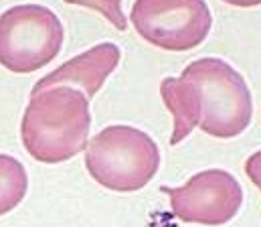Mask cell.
Segmentation results:
<instances>
[{"label": "cell", "instance_id": "3", "mask_svg": "<svg viewBox=\"0 0 261 227\" xmlns=\"http://www.w3.org/2000/svg\"><path fill=\"white\" fill-rule=\"evenodd\" d=\"M85 166L101 187L132 193L154 179L160 168V150L138 128L108 126L87 144Z\"/></svg>", "mask_w": 261, "mask_h": 227}, {"label": "cell", "instance_id": "4", "mask_svg": "<svg viewBox=\"0 0 261 227\" xmlns=\"http://www.w3.org/2000/svg\"><path fill=\"white\" fill-rule=\"evenodd\" d=\"M63 24L43 4H18L0 14V65L33 73L49 65L63 47Z\"/></svg>", "mask_w": 261, "mask_h": 227}, {"label": "cell", "instance_id": "8", "mask_svg": "<svg viewBox=\"0 0 261 227\" xmlns=\"http://www.w3.org/2000/svg\"><path fill=\"white\" fill-rule=\"evenodd\" d=\"M29 189V176L20 160L0 154V215L10 213L24 197Z\"/></svg>", "mask_w": 261, "mask_h": 227}, {"label": "cell", "instance_id": "7", "mask_svg": "<svg viewBox=\"0 0 261 227\" xmlns=\"http://www.w3.org/2000/svg\"><path fill=\"white\" fill-rule=\"evenodd\" d=\"M120 57L122 51L118 45L99 43L89 51L69 59L49 75L39 79L31 93H39L51 87H73L77 91H83V95L89 99L101 89L106 79L114 73V69L120 63Z\"/></svg>", "mask_w": 261, "mask_h": 227}, {"label": "cell", "instance_id": "5", "mask_svg": "<svg viewBox=\"0 0 261 227\" xmlns=\"http://www.w3.org/2000/svg\"><path fill=\"white\" fill-rule=\"evenodd\" d=\"M138 35L164 51H191L213 27L211 8L200 0H140L132 6Z\"/></svg>", "mask_w": 261, "mask_h": 227}, {"label": "cell", "instance_id": "2", "mask_svg": "<svg viewBox=\"0 0 261 227\" xmlns=\"http://www.w3.org/2000/svg\"><path fill=\"white\" fill-rule=\"evenodd\" d=\"M178 79L202 132L215 138H235L247 130L253 116L251 91L243 75L227 61L196 59Z\"/></svg>", "mask_w": 261, "mask_h": 227}, {"label": "cell", "instance_id": "6", "mask_svg": "<svg viewBox=\"0 0 261 227\" xmlns=\"http://www.w3.org/2000/svg\"><path fill=\"white\" fill-rule=\"evenodd\" d=\"M162 191L170 197L172 213L187 223L225 225L243 205L239 181L221 168L202 170L189 179L185 187H162Z\"/></svg>", "mask_w": 261, "mask_h": 227}, {"label": "cell", "instance_id": "9", "mask_svg": "<svg viewBox=\"0 0 261 227\" xmlns=\"http://www.w3.org/2000/svg\"><path fill=\"white\" fill-rule=\"evenodd\" d=\"M245 172L251 179V183L261 191V150L251 154L245 162Z\"/></svg>", "mask_w": 261, "mask_h": 227}, {"label": "cell", "instance_id": "10", "mask_svg": "<svg viewBox=\"0 0 261 227\" xmlns=\"http://www.w3.org/2000/svg\"><path fill=\"white\" fill-rule=\"evenodd\" d=\"M97 10H101V12H106L108 14V18L116 24V27H120V29H126V20H124V16L120 14V4L118 2H112V4H108V6H103V4H93Z\"/></svg>", "mask_w": 261, "mask_h": 227}, {"label": "cell", "instance_id": "1", "mask_svg": "<svg viewBox=\"0 0 261 227\" xmlns=\"http://www.w3.org/2000/svg\"><path fill=\"white\" fill-rule=\"evenodd\" d=\"M89 128V99L73 87H51L31 93L20 138L35 160L59 164L87 148Z\"/></svg>", "mask_w": 261, "mask_h": 227}]
</instances>
